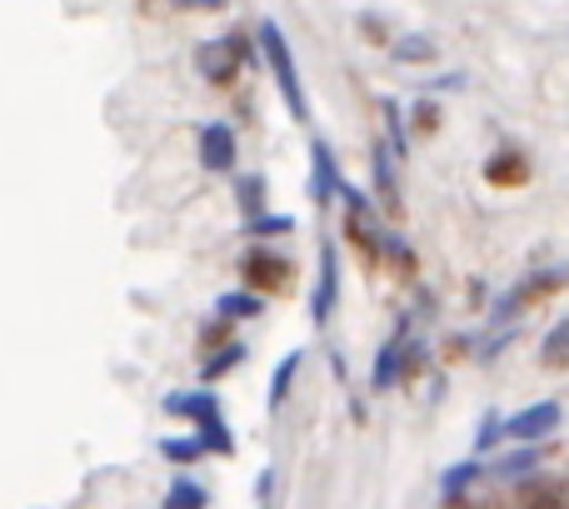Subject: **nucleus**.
Segmentation results:
<instances>
[{
    "label": "nucleus",
    "mask_w": 569,
    "mask_h": 509,
    "mask_svg": "<svg viewBox=\"0 0 569 509\" xmlns=\"http://www.w3.org/2000/svg\"><path fill=\"white\" fill-rule=\"evenodd\" d=\"M375 190H380V200H385V210H400V190H395V156H390V146H375Z\"/></svg>",
    "instance_id": "9b49d317"
},
{
    "label": "nucleus",
    "mask_w": 569,
    "mask_h": 509,
    "mask_svg": "<svg viewBox=\"0 0 569 509\" xmlns=\"http://www.w3.org/2000/svg\"><path fill=\"white\" fill-rule=\"evenodd\" d=\"M310 170H315L310 196L320 200V206H330V200L345 190V180H340V166H335V156H330V146H325V140H315V146H310Z\"/></svg>",
    "instance_id": "1a4fd4ad"
},
{
    "label": "nucleus",
    "mask_w": 569,
    "mask_h": 509,
    "mask_svg": "<svg viewBox=\"0 0 569 509\" xmlns=\"http://www.w3.org/2000/svg\"><path fill=\"white\" fill-rule=\"evenodd\" d=\"M260 50H266V60H270V76H276V86H280L284 106H290V116L305 126V120H310V100H305V80H300V70H295L290 40L280 36V26H276V20H266V26H260Z\"/></svg>",
    "instance_id": "f257e3e1"
},
{
    "label": "nucleus",
    "mask_w": 569,
    "mask_h": 509,
    "mask_svg": "<svg viewBox=\"0 0 569 509\" xmlns=\"http://www.w3.org/2000/svg\"><path fill=\"white\" fill-rule=\"evenodd\" d=\"M176 10H220V6H230V0H170Z\"/></svg>",
    "instance_id": "393cba45"
},
{
    "label": "nucleus",
    "mask_w": 569,
    "mask_h": 509,
    "mask_svg": "<svg viewBox=\"0 0 569 509\" xmlns=\"http://www.w3.org/2000/svg\"><path fill=\"white\" fill-rule=\"evenodd\" d=\"M240 360H246V345H226V350H220V355H210V360H206V370H200V375H206V380H220V375H226V370H236Z\"/></svg>",
    "instance_id": "aec40b11"
},
{
    "label": "nucleus",
    "mask_w": 569,
    "mask_h": 509,
    "mask_svg": "<svg viewBox=\"0 0 569 509\" xmlns=\"http://www.w3.org/2000/svg\"><path fill=\"white\" fill-rule=\"evenodd\" d=\"M220 320H250V315H260V295L256 290H236V295H220Z\"/></svg>",
    "instance_id": "dca6fc26"
},
{
    "label": "nucleus",
    "mask_w": 569,
    "mask_h": 509,
    "mask_svg": "<svg viewBox=\"0 0 569 509\" xmlns=\"http://www.w3.org/2000/svg\"><path fill=\"white\" fill-rule=\"evenodd\" d=\"M540 365H545V370H555V375L569 370V320H560L550 335H545V345H540Z\"/></svg>",
    "instance_id": "4468645a"
},
{
    "label": "nucleus",
    "mask_w": 569,
    "mask_h": 509,
    "mask_svg": "<svg viewBox=\"0 0 569 509\" xmlns=\"http://www.w3.org/2000/svg\"><path fill=\"white\" fill-rule=\"evenodd\" d=\"M200 166H206L210 176H230V170H236V130L230 126L200 130Z\"/></svg>",
    "instance_id": "6e6552de"
},
{
    "label": "nucleus",
    "mask_w": 569,
    "mask_h": 509,
    "mask_svg": "<svg viewBox=\"0 0 569 509\" xmlns=\"http://www.w3.org/2000/svg\"><path fill=\"white\" fill-rule=\"evenodd\" d=\"M535 465H540V450H520V455H510V460L500 465V480H520V475H530Z\"/></svg>",
    "instance_id": "5701e85b"
},
{
    "label": "nucleus",
    "mask_w": 569,
    "mask_h": 509,
    "mask_svg": "<svg viewBox=\"0 0 569 509\" xmlns=\"http://www.w3.org/2000/svg\"><path fill=\"white\" fill-rule=\"evenodd\" d=\"M500 435H505V420H500V415H485V420H480V430H475V450H495V445H500Z\"/></svg>",
    "instance_id": "4be33fe9"
},
{
    "label": "nucleus",
    "mask_w": 569,
    "mask_h": 509,
    "mask_svg": "<svg viewBox=\"0 0 569 509\" xmlns=\"http://www.w3.org/2000/svg\"><path fill=\"white\" fill-rule=\"evenodd\" d=\"M335 305H340V255H335V246H320V275H315V300H310L315 325H330Z\"/></svg>",
    "instance_id": "423d86ee"
},
{
    "label": "nucleus",
    "mask_w": 569,
    "mask_h": 509,
    "mask_svg": "<svg viewBox=\"0 0 569 509\" xmlns=\"http://www.w3.org/2000/svg\"><path fill=\"white\" fill-rule=\"evenodd\" d=\"M435 56V40L430 36H405L400 46H395V60H410V66H420V60Z\"/></svg>",
    "instance_id": "412c9836"
},
{
    "label": "nucleus",
    "mask_w": 569,
    "mask_h": 509,
    "mask_svg": "<svg viewBox=\"0 0 569 509\" xmlns=\"http://www.w3.org/2000/svg\"><path fill=\"white\" fill-rule=\"evenodd\" d=\"M280 285H290V260L276 255V250H250L246 255V290L276 295Z\"/></svg>",
    "instance_id": "0eeeda50"
},
{
    "label": "nucleus",
    "mask_w": 569,
    "mask_h": 509,
    "mask_svg": "<svg viewBox=\"0 0 569 509\" xmlns=\"http://www.w3.org/2000/svg\"><path fill=\"white\" fill-rule=\"evenodd\" d=\"M405 340H410V325H400V330L390 335V345L380 350V360H375V390H390L395 380L405 375Z\"/></svg>",
    "instance_id": "9d476101"
},
{
    "label": "nucleus",
    "mask_w": 569,
    "mask_h": 509,
    "mask_svg": "<svg viewBox=\"0 0 569 509\" xmlns=\"http://www.w3.org/2000/svg\"><path fill=\"white\" fill-rule=\"evenodd\" d=\"M250 230H256V236H290L295 220H290V216H260Z\"/></svg>",
    "instance_id": "b1692460"
},
{
    "label": "nucleus",
    "mask_w": 569,
    "mask_h": 509,
    "mask_svg": "<svg viewBox=\"0 0 569 509\" xmlns=\"http://www.w3.org/2000/svg\"><path fill=\"white\" fill-rule=\"evenodd\" d=\"M250 60V46L240 36H226V40H210V46L196 50V66L200 76L210 80V86H230V80L240 76V66Z\"/></svg>",
    "instance_id": "7ed1b4c3"
},
{
    "label": "nucleus",
    "mask_w": 569,
    "mask_h": 509,
    "mask_svg": "<svg viewBox=\"0 0 569 509\" xmlns=\"http://www.w3.org/2000/svg\"><path fill=\"white\" fill-rule=\"evenodd\" d=\"M160 455L176 460V465H190V460H200V455H210V450H206L200 435H190V440H160Z\"/></svg>",
    "instance_id": "6ab92c4d"
},
{
    "label": "nucleus",
    "mask_w": 569,
    "mask_h": 509,
    "mask_svg": "<svg viewBox=\"0 0 569 509\" xmlns=\"http://www.w3.org/2000/svg\"><path fill=\"white\" fill-rule=\"evenodd\" d=\"M560 420H565L560 400H540V405H525L520 415H510V420H505V435L520 440V445H535V440H545V435L560 430Z\"/></svg>",
    "instance_id": "20e7f679"
},
{
    "label": "nucleus",
    "mask_w": 569,
    "mask_h": 509,
    "mask_svg": "<svg viewBox=\"0 0 569 509\" xmlns=\"http://www.w3.org/2000/svg\"><path fill=\"white\" fill-rule=\"evenodd\" d=\"M210 495L200 490L196 480H176L170 485V495H166V509H206Z\"/></svg>",
    "instance_id": "f3484780"
},
{
    "label": "nucleus",
    "mask_w": 569,
    "mask_h": 509,
    "mask_svg": "<svg viewBox=\"0 0 569 509\" xmlns=\"http://www.w3.org/2000/svg\"><path fill=\"white\" fill-rule=\"evenodd\" d=\"M300 360L305 355L300 350H290L284 360L276 365V380H270V410H280V400H284V390H290V380H295V370H300Z\"/></svg>",
    "instance_id": "a211bd4d"
},
{
    "label": "nucleus",
    "mask_w": 569,
    "mask_h": 509,
    "mask_svg": "<svg viewBox=\"0 0 569 509\" xmlns=\"http://www.w3.org/2000/svg\"><path fill=\"white\" fill-rule=\"evenodd\" d=\"M485 176L495 180V186H520L525 176H530V160L525 156H515V150H500V156L485 166Z\"/></svg>",
    "instance_id": "ddd939ff"
},
{
    "label": "nucleus",
    "mask_w": 569,
    "mask_h": 509,
    "mask_svg": "<svg viewBox=\"0 0 569 509\" xmlns=\"http://www.w3.org/2000/svg\"><path fill=\"white\" fill-rule=\"evenodd\" d=\"M565 285H569V270H565V265H550V270H535L530 280H520V285H515V290H510V300H500V310H495V320H500V325H510L520 310H530V305L550 300V295H555V290H565Z\"/></svg>",
    "instance_id": "f03ea898"
},
{
    "label": "nucleus",
    "mask_w": 569,
    "mask_h": 509,
    "mask_svg": "<svg viewBox=\"0 0 569 509\" xmlns=\"http://www.w3.org/2000/svg\"><path fill=\"white\" fill-rule=\"evenodd\" d=\"M520 509H565V485L560 480H530L520 495Z\"/></svg>",
    "instance_id": "2eb2a0df"
},
{
    "label": "nucleus",
    "mask_w": 569,
    "mask_h": 509,
    "mask_svg": "<svg viewBox=\"0 0 569 509\" xmlns=\"http://www.w3.org/2000/svg\"><path fill=\"white\" fill-rule=\"evenodd\" d=\"M166 410L180 415V420H196L200 435L210 430H226V410H220V400L210 390H180V395H166Z\"/></svg>",
    "instance_id": "39448f33"
},
{
    "label": "nucleus",
    "mask_w": 569,
    "mask_h": 509,
    "mask_svg": "<svg viewBox=\"0 0 569 509\" xmlns=\"http://www.w3.org/2000/svg\"><path fill=\"white\" fill-rule=\"evenodd\" d=\"M475 480H480V465H475V460L450 465V470L440 475V500H445V505H460V500H465V490H470Z\"/></svg>",
    "instance_id": "f8f14e48"
}]
</instances>
